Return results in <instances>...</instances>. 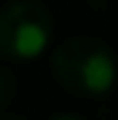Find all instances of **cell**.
Returning a JSON list of instances; mask_svg holds the SVG:
<instances>
[{"instance_id":"1","label":"cell","mask_w":118,"mask_h":120,"mask_svg":"<svg viewBox=\"0 0 118 120\" xmlns=\"http://www.w3.org/2000/svg\"><path fill=\"white\" fill-rule=\"evenodd\" d=\"M54 77L75 96H102L115 83V56L97 38H73L54 53Z\"/></svg>"},{"instance_id":"2","label":"cell","mask_w":118,"mask_h":120,"mask_svg":"<svg viewBox=\"0 0 118 120\" xmlns=\"http://www.w3.org/2000/svg\"><path fill=\"white\" fill-rule=\"evenodd\" d=\"M51 40V16L40 3L16 0L0 11V56L38 59Z\"/></svg>"},{"instance_id":"3","label":"cell","mask_w":118,"mask_h":120,"mask_svg":"<svg viewBox=\"0 0 118 120\" xmlns=\"http://www.w3.org/2000/svg\"><path fill=\"white\" fill-rule=\"evenodd\" d=\"M11 96H13V77L0 69V104H5Z\"/></svg>"}]
</instances>
